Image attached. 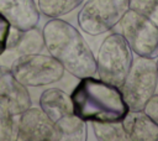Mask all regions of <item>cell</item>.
I'll list each match as a JSON object with an SVG mask.
<instances>
[{"label":"cell","mask_w":158,"mask_h":141,"mask_svg":"<svg viewBox=\"0 0 158 141\" xmlns=\"http://www.w3.org/2000/svg\"><path fill=\"white\" fill-rule=\"evenodd\" d=\"M83 2L84 0H38L37 6L40 14L49 19H56L72 12Z\"/></svg>","instance_id":"15"},{"label":"cell","mask_w":158,"mask_h":141,"mask_svg":"<svg viewBox=\"0 0 158 141\" xmlns=\"http://www.w3.org/2000/svg\"><path fill=\"white\" fill-rule=\"evenodd\" d=\"M94 135L99 141H125L126 135L121 122H93Z\"/></svg>","instance_id":"16"},{"label":"cell","mask_w":158,"mask_h":141,"mask_svg":"<svg viewBox=\"0 0 158 141\" xmlns=\"http://www.w3.org/2000/svg\"><path fill=\"white\" fill-rule=\"evenodd\" d=\"M17 141H59L53 121L40 106L26 109L19 121Z\"/></svg>","instance_id":"9"},{"label":"cell","mask_w":158,"mask_h":141,"mask_svg":"<svg viewBox=\"0 0 158 141\" xmlns=\"http://www.w3.org/2000/svg\"><path fill=\"white\" fill-rule=\"evenodd\" d=\"M40 108L53 121L59 141H85L88 137L86 121L73 109L68 93L59 88H48L40 96Z\"/></svg>","instance_id":"3"},{"label":"cell","mask_w":158,"mask_h":141,"mask_svg":"<svg viewBox=\"0 0 158 141\" xmlns=\"http://www.w3.org/2000/svg\"><path fill=\"white\" fill-rule=\"evenodd\" d=\"M128 7L158 26V0H128Z\"/></svg>","instance_id":"17"},{"label":"cell","mask_w":158,"mask_h":141,"mask_svg":"<svg viewBox=\"0 0 158 141\" xmlns=\"http://www.w3.org/2000/svg\"><path fill=\"white\" fill-rule=\"evenodd\" d=\"M156 64H157V69H158V57H157V61H156Z\"/></svg>","instance_id":"20"},{"label":"cell","mask_w":158,"mask_h":141,"mask_svg":"<svg viewBox=\"0 0 158 141\" xmlns=\"http://www.w3.org/2000/svg\"><path fill=\"white\" fill-rule=\"evenodd\" d=\"M44 48L75 78L96 74V61L81 33L68 21L51 19L43 25Z\"/></svg>","instance_id":"1"},{"label":"cell","mask_w":158,"mask_h":141,"mask_svg":"<svg viewBox=\"0 0 158 141\" xmlns=\"http://www.w3.org/2000/svg\"><path fill=\"white\" fill-rule=\"evenodd\" d=\"M158 85V69L156 61L148 57L132 59L128 73L120 85L122 96L130 110H143Z\"/></svg>","instance_id":"4"},{"label":"cell","mask_w":158,"mask_h":141,"mask_svg":"<svg viewBox=\"0 0 158 141\" xmlns=\"http://www.w3.org/2000/svg\"><path fill=\"white\" fill-rule=\"evenodd\" d=\"M121 124L128 141H158V125L143 110H128Z\"/></svg>","instance_id":"12"},{"label":"cell","mask_w":158,"mask_h":141,"mask_svg":"<svg viewBox=\"0 0 158 141\" xmlns=\"http://www.w3.org/2000/svg\"><path fill=\"white\" fill-rule=\"evenodd\" d=\"M20 116L14 114L9 104L0 98V141L17 140Z\"/></svg>","instance_id":"14"},{"label":"cell","mask_w":158,"mask_h":141,"mask_svg":"<svg viewBox=\"0 0 158 141\" xmlns=\"http://www.w3.org/2000/svg\"><path fill=\"white\" fill-rule=\"evenodd\" d=\"M0 14L19 30H30L38 25L40 10L35 0H0Z\"/></svg>","instance_id":"10"},{"label":"cell","mask_w":158,"mask_h":141,"mask_svg":"<svg viewBox=\"0 0 158 141\" xmlns=\"http://www.w3.org/2000/svg\"><path fill=\"white\" fill-rule=\"evenodd\" d=\"M128 9V0H89L78 14V25L85 33L99 36L120 24Z\"/></svg>","instance_id":"7"},{"label":"cell","mask_w":158,"mask_h":141,"mask_svg":"<svg viewBox=\"0 0 158 141\" xmlns=\"http://www.w3.org/2000/svg\"><path fill=\"white\" fill-rule=\"evenodd\" d=\"M44 48V41L42 36V31L36 26L30 30H25L20 32V36L14 46L5 49V52L0 56V66L10 68L11 63L26 54L41 53Z\"/></svg>","instance_id":"13"},{"label":"cell","mask_w":158,"mask_h":141,"mask_svg":"<svg viewBox=\"0 0 158 141\" xmlns=\"http://www.w3.org/2000/svg\"><path fill=\"white\" fill-rule=\"evenodd\" d=\"M10 70L27 88H40L59 82L64 77V67L51 54L33 53L16 58Z\"/></svg>","instance_id":"6"},{"label":"cell","mask_w":158,"mask_h":141,"mask_svg":"<svg viewBox=\"0 0 158 141\" xmlns=\"http://www.w3.org/2000/svg\"><path fill=\"white\" fill-rule=\"evenodd\" d=\"M143 111L158 125V94H153L143 108Z\"/></svg>","instance_id":"18"},{"label":"cell","mask_w":158,"mask_h":141,"mask_svg":"<svg viewBox=\"0 0 158 141\" xmlns=\"http://www.w3.org/2000/svg\"><path fill=\"white\" fill-rule=\"evenodd\" d=\"M10 27H11L10 22L0 14V56L6 49V43H7V36H9Z\"/></svg>","instance_id":"19"},{"label":"cell","mask_w":158,"mask_h":141,"mask_svg":"<svg viewBox=\"0 0 158 141\" xmlns=\"http://www.w3.org/2000/svg\"><path fill=\"white\" fill-rule=\"evenodd\" d=\"M121 35L133 53L156 59L158 57V26L128 9L120 21Z\"/></svg>","instance_id":"8"},{"label":"cell","mask_w":158,"mask_h":141,"mask_svg":"<svg viewBox=\"0 0 158 141\" xmlns=\"http://www.w3.org/2000/svg\"><path fill=\"white\" fill-rule=\"evenodd\" d=\"M0 98L9 104L16 115H21L32 105L27 87L22 85L14 77L10 68L4 66H0Z\"/></svg>","instance_id":"11"},{"label":"cell","mask_w":158,"mask_h":141,"mask_svg":"<svg viewBox=\"0 0 158 141\" xmlns=\"http://www.w3.org/2000/svg\"><path fill=\"white\" fill-rule=\"evenodd\" d=\"M95 61L99 78L120 87L131 67L132 51L121 33L112 32L104 38Z\"/></svg>","instance_id":"5"},{"label":"cell","mask_w":158,"mask_h":141,"mask_svg":"<svg viewBox=\"0 0 158 141\" xmlns=\"http://www.w3.org/2000/svg\"><path fill=\"white\" fill-rule=\"evenodd\" d=\"M70 99L74 113L84 121L121 122L130 110L120 87L94 75L81 78Z\"/></svg>","instance_id":"2"}]
</instances>
